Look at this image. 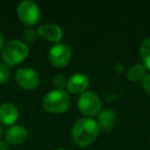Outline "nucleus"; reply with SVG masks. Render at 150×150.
<instances>
[{
  "mask_svg": "<svg viewBox=\"0 0 150 150\" xmlns=\"http://www.w3.org/2000/svg\"><path fill=\"white\" fill-rule=\"evenodd\" d=\"M38 37V33L36 30H34L32 27H29L24 31L23 33V38L25 40V43H34V42L37 40Z\"/></svg>",
  "mask_w": 150,
  "mask_h": 150,
  "instance_id": "nucleus-15",
  "label": "nucleus"
},
{
  "mask_svg": "<svg viewBox=\"0 0 150 150\" xmlns=\"http://www.w3.org/2000/svg\"><path fill=\"white\" fill-rule=\"evenodd\" d=\"M0 150H9L8 143L5 141H0Z\"/></svg>",
  "mask_w": 150,
  "mask_h": 150,
  "instance_id": "nucleus-19",
  "label": "nucleus"
},
{
  "mask_svg": "<svg viewBox=\"0 0 150 150\" xmlns=\"http://www.w3.org/2000/svg\"><path fill=\"white\" fill-rule=\"evenodd\" d=\"M90 86V79L83 73H74L67 80L66 90L68 94L72 95H81L82 93L86 92Z\"/></svg>",
  "mask_w": 150,
  "mask_h": 150,
  "instance_id": "nucleus-8",
  "label": "nucleus"
},
{
  "mask_svg": "<svg viewBox=\"0 0 150 150\" xmlns=\"http://www.w3.org/2000/svg\"><path fill=\"white\" fill-rule=\"evenodd\" d=\"M28 131L23 125H13L4 134L5 142L11 145H21L28 139Z\"/></svg>",
  "mask_w": 150,
  "mask_h": 150,
  "instance_id": "nucleus-11",
  "label": "nucleus"
},
{
  "mask_svg": "<svg viewBox=\"0 0 150 150\" xmlns=\"http://www.w3.org/2000/svg\"><path fill=\"white\" fill-rule=\"evenodd\" d=\"M77 106L81 114H83L86 117H93L101 112L102 102L96 93L86 91L79 95Z\"/></svg>",
  "mask_w": 150,
  "mask_h": 150,
  "instance_id": "nucleus-4",
  "label": "nucleus"
},
{
  "mask_svg": "<svg viewBox=\"0 0 150 150\" xmlns=\"http://www.w3.org/2000/svg\"><path fill=\"white\" fill-rule=\"evenodd\" d=\"M37 33L42 39L46 40L48 42L60 43L63 38V30L56 24L46 23L41 25L37 30Z\"/></svg>",
  "mask_w": 150,
  "mask_h": 150,
  "instance_id": "nucleus-9",
  "label": "nucleus"
},
{
  "mask_svg": "<svg viewBox=\"0 0 150 150\" xmlns=\"http://www.w3.org/2000/svg\"><path fill=\"white\" fill-rule=\"evenodd\" d=\"M146 75V69L142 64H134L127 69V77L129 81H139Z\"/></svg>",
  "mask_w": 150,
  "mask_h": 150,
  "instance_id": "nucleus-13",
  "label": "nucleus"
},
{
  "mask_svg": "<svg viewBox=\"0 0 150 150\" xmlns=\"http://www.w3.org/2000/svg\"><path fill=\"white\" fill-rule=\"evenodd\" d=\"M141 84L143 90L145 91V93L150 96V73L149 74H146L141 80Z\"/></svg>",
  "mask_w": 150,
  "mask_h": 150,
  "instance_id": "nucleus-18",
  "label": "nucleus"
},
{
  "mask_svg": "<svg viewBox=\"0 0 150 150\" xmlns=\"http://www.w3.org/2000/svg\"><path fill=\"white\" fill-rule=\"evenodd\" d=\"M56 150H67V149H65V148H58V149H56Z\"/></svg>",
  "mask_w": 150,
  "mask_h": 150,
  "instance_id": "nucleus-22",
  "label": "nucleus"
},
{
  "mask_svg": "<svg viewBox=\"0 0 150 150\" xmlns=\"http://www.w3.org/2000/svg\"><path fill=\"white\" fill-rule=\"evenodd\" d=\"M2 60L3 63L7 66H16L21 64L27 59L29 54V47L28 44L24 41L18 39H13L4 44L2 48Z\"/></svg>",
  "mask_w": 150,
  "mask_h": 150,
  "instance_id": "nucleus-2",
  "label": "nucleus"
},
{
  "mask_svg": "<svg viewBox=\"0 0 150 150\" xmlns=\"http://www.w3.org/2000/svg\"><path fill=\"white\" fill-rule=\"evenodd\" d=\"M15 80L20 88L27 91H32L38 88L40 77L38 73L31 68H20L15 74Z\"/></svg>",
  "mask_w": 150,
  "mask_h": 150,
  "instance_id": "nucleus-7",
  "label": "nucleus"
},
{
  "mask_svg": "<svg viewBox=\"0 0 150 150\" xmlns=\"http://www.w3.org/2000/svg\"><path fill=\"white\" fill-rule=\"evenodd\" d=\"M116 113L113 110L106 109V110L101 111L98 114V120H97L99 127H100V131L102 129L105 133L112 131L115 125V122H116Z\"/></svg>",
  "mask_w": 150,
  "mask_h": 150,
  "instance_id": "nucleus-12",
  "label": "nucleus"
},
{
  "mask_svg": "<svg viewBox=\"0 0 150 150\" xmlns=\"http://www.w3.org/2000/svg\"><path fill=\"white\" fill-rule=\"evenodd\" d=\"M3 46H4V38H3V35L0 32V52L2 50Z\"/></svg>",
  "mask_w": 150,
  "mask_h": 150,
  "instance_id": "nucleus-20",
  "label": "nucleus"
},
{
  "mask_svg": "<svg viewBox=\"0 0 150 150\" xmlns=\"http://www.w3.org/2000/svg\"><path fill=\"white\" fill-rule=\"evenodd\" d=\"M100 127L96 119L82 117L75 121L71 131L72 140L79 147H86L93 144L98 138Z\"/></svg>",
  "mask_w": 150,
  "mask_h": 150,
  "instance_id": "nucleus-1",
  "label": "nucleus"
},
{
  "mask_svg": "<svg viewBox=\"0 0 150 150\" xmlns=\"http://www.w3.org/2000/svg\"><path fill=\"white\" fill-rule=\"evenodd\" d=\"M52 83L56 86V90H64L67 86V79L63 74H57L52 79Z\"/></svg>",
  "mask_w": 150,
  "mask_h": 150,
  "instance_id": "nucleus-17",
  "label": "nucleus"
},
{
  "mask_svg": "<svg viewBox=\"0 0 150 150\" xmlns=\"http://www.w3.org/2000/svg\"><path fill=\"white\" fill-rule=\"evenodd\" d=\"M140 56H141L142 65L146 70L150 71V37L146 38L140 45Z\"/></svg>",
  "mask_w": 150,
  "mask_h": 150,
  "instance_id": "nucleus-14",
  "label": "nucleus"
},
{
  "mask_svg": "<svg viewBox=\"0 0 150 150\" xmlns=\"http://www.w3.org/2000/svg\"><path fill=\"white\" fill-rule=\"evenodd\" d=\"M11 70L9 67L4 63H0V84H4L8 81Z\"/></svg>",
  "mask_w": 150,
  "mask_h": 150,
  "instance_id": "nucleus-16",
  "label": "nucleus"
},
{
  "mask_svg": "<svg viewBox=\"0 0 150 150\" xmlns=\"http://www.w3.org/2000/svg\"><path fill=\"white\" fill-rule=\"evenodd\" d=\"M17 13L20 21L29 27L36 25L41 18V11H40L39 6L35 2L30 1V0L22 1L18 5Z\"/></svg>",
  "mask_w": 150,
  "mask_h": 150,
  "instance_id": "nucleus-5",
  "label": "nucleus"
},
{
  "mask_svg": "<svg viewBox=\"0 0 150 150\" xmlns=\"http://www.w3.org/2000/svg\"><path fill=\"white\" fill-rule=\"evenodd\" d=\"M19 109L13 103H3L0 105V123L13 127L19 119Z\"/></svg>",
  "mask_w": 150,
  "mask_h": 150,
  "instance_id": "nucleus-10",
  "label": "nucleus"
},
{
  "mask_svg": "<svg viewBox=\"0 0 150 150\" xmlns=\"http://www.w3.org/2000/svg\"><path fill=\"white\" fill-rule=\"evenodd\" d=\"M2 127H1V125H0V137H1V136H2Z\"/></svg>",
  "mask_w": 150,
  "mask_h": 150,
  "instance_id": "nucleus-21",
  "label": "nucleus"
},
{
  "mask_svg": "<svg viewBox=\"0 0 150 150\" xmlns=\"http://www.w3.org/2000/svg\"><path fill=\"white\" fill-rule=\"evenodd\" d=\"M72 52L69 45L65 43H56L48 50V61L57 68H64L69 64Z\"/></svg>",
  "mask_w": 150,
  "mask_h": 150,
  "instance_id": "nucleus-6",
  "label": "nucleus"
},
{
  "mask_svg": "<svg viewBox=\"0 0 150 150\" xmlns=\"http://www.w3.org/2000/svg\"><path fill=\"white\" fill-rule=\"evenodd\" d=\"M70 96L64 90H54L44 96L42 105L47 112L60 114L64 113L70 107Z\"/></svg>",
  "mask_w": 150,
  "mask_h": 150,
  "instance_id": "nucleus-3",
  "label": "nucleus"
}]
</instances>
